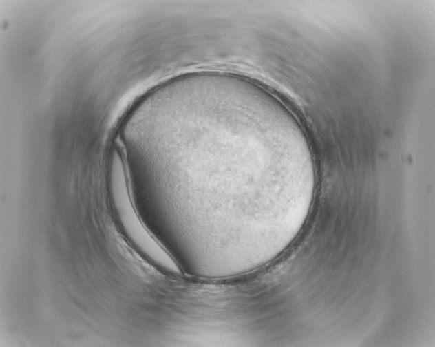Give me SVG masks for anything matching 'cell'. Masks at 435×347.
<instances>
[{
    "label": "cell",
    "instance_id": "cell-1",
    "mask_svg": "<svg viewBox=\"0 0 435 347\" xmlns=\"http://www.w3.org/2000/svg\"><path fill=\"white\" fill-rule=\"evenodd\" d=\"M193 166L198 192L220 197L205 230L268 239L284 232L310 210L315 163L302 129L282 115L257 109L226 108L189 120L167 149ZM196 184V185H197Z\"/></svg>",
    "mask_w": 435,
    "mask_h": 347
},
{
    "label": "cell",
    "instance_id": "cell-2",
    "mask_svg": "<svg viewBox=\"0 0 435 347\" xmlns=\"http://www.w3.org/2000/svg\"><path fill=\"white\" fill-rule=\"evenodd\" d=\"M124 164L114 151L111 157L109 184L112 199L118 220L131 242L153 263L169 273L179 275L181 270L171 256L149 234L138 217L129 194Z\"/></svg>",
    "mask_w": 435,
    "mask_h": 347
}]
</instances>
